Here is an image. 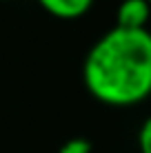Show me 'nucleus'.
<instances>
[{
  "label": "nucleus",
  "mask_w": 151,
  "mask_h": 153,
  "mask_svg": "<svg viewBox=\"0 0 151 153\" xmlns=\"http://www.w3.org/2000/svg\"><path fill=\"white\" fill-rule=\"evenodd\" d=\"M138 146H140V153H151V115L140 124V131H138Z\"/></svg>",
  "instance_id": "nucleus-5"
},
{
  "label": "nucleus",
  "mask_w": 151,
  "mask_h": 153,
  "mask_svg": "<svg viewBox=\"0 0 151 153\" xmlns=\"http://www.w3.org/2000/svg\"><path fill=\"white\" fill-rule=\"evenodd\" d=\"M38 2L42 4L45 11H49L56 18L74 20V18H80V16H85L89 11L93 0H38Z\"/></svg>",
  "instance_id": "nucleus-3"
},
{
  "label": "nucleus",
  "mask_w": 151,
  "mask_h": 153,
  "mask_svg": "<svg viewBox=\"0 0 151 153\" xmlns=\"http://www.w3.org/2000/svg\"><path fill=\"white\" fill-rule=\"evenodd\" d=\"M151 18V4L147 0H122L116 9V27L147 29Z\"/></svg>",
  "instance_id": "nucleus-2"
},
{
  "label": "nucleus",
  "mask_w": 151,
  "mask_h": 153,
  "mask_svg": "<svg viewBox=\"0 0 151 153\" xmlns=\"http://www.w3.org/2000/svg\"><path fill=\"white\" fill-rule=\"evenodd\" d=\"M58 153H91V142L87 138H71L62 142Z\"/></svg>",
  "instance_id": "nucleus-4"
},
{
  "label": "nucleus",
  "mask_w": 151,
  "mask_h": 153,
  "mask_svg": "<svg viewBox=\"0 0 151 153\" xmlns=\"http://www.w3.org/2000/svg\"><path fill=\"white\" fill-rule=\"evenodd\" d=\"M147 2H149V4H151V0H147Z\"/></svg>",
  "instance_id": "nucleus-6"
},
{
  "label": "nucleus",
  "mask_w": 151,
  "mask_h": 153,
  "mask_svg": "<svg viewBox=\"0 0 151 153\" xmlns=\"http://www.w3.org/2000/svg\"><path fill=\"white\" fill-rule=\"evenodd\" d=\"M82 80L98 102L111 107H131L149 98L151 31L111 27L87 51Z\"/></svg>",
  "instance_id": "nucleus-1"
}]
</instances>
